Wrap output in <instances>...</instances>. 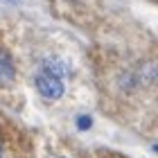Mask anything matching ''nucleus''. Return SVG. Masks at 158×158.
<instances>
[{
	"instance_id": "obj_3",
	"label": "nucleus",
	"mask_w": 158,
	"mask_h": 158,
	"mask_svg": "<svg viewBox=\"0 0 158 158\" xmlns=\"http://www.w3.org/2000/svg\"><path fill=\"white\" fill-rule=\"evenodd\" d=\"M45 73L56 75V77H63V75H68V66L63 61H59V59H48L45 61Z\"/></svg>"
},
{
	"instance_id": "obj_4",
	"label": "nucleus",
	"mask_w": 158,
	"mask_h": 158,
	"mask_svg": "<svg viewBox=\"0 0 158 158\" xmlns=\"http://www.w3.org/2000/svg\"><path fill=\"white\" fill-rule=\"evenodd\" d=\"M140 79H142L145 84H152L154 79H156V63H154V61H147L145 66L140 68Z\"/></svg>"
},
{
	"instance_id": "obj_6",
	"label": "nucleus",
	"mask_w": 158,
	"mask_h": 158,
	"mask_svg": "<svg viewBox=\"0 0 158 158\" xmlns=\"http://www.w3.org/2000/svg\"><path fill=\"white\" fill-rule=\"evenodd\" d=\"M5 2H18V0H5Z\"/></svg>"
},
{
	"instance_id": "obj_7",
	"label": "nucleus",
	"mask_w": 158,
	"mask_h": 158,
	"mask_svg": "<svg viewBox=\"0 0 158 158\" xmlns=\"http://www.w3.org/2000/svg\"><path fill=\"white\" fill-rule=\"evenodd\" d=\"M0 158H2V149H0Z\"/></svg>"
},
{
	"instance_id": "obj_5",
	"label": "nucleus",
	"mask_w": 158,
	"mask_h": 158,
	"mask_svg": "<svg viewBox=\"0 0 158 158\" xmlns=\"http://www.w3.org/2000/svg\"><path fill=\"white\" fill-rule=\"evenodd\" d=\"M93 127V118L90 115H79L77 118V129L79 131H86V129H90Z\"/></svg>"
},
{
	"instance_id": "obj_2",
	"label": "nucleus",
	"mask_w": 158,
	"mask_h": 158,
	"mask_svg": "<svg viewBox=\"0 0 158 158\" xmlns=\"http://www.w3.org/2000/svg\"><path fill=\"white\" fill-rule=\"evenodd\" d=\"M14 77H16V68H14L11 56L7 54L5 50H0V86L11 84Z\"/></svg>"
},
{
	"instance_id": "obj_1",
	"label": "nucleus",
	"mask_w": 158,
	"mask_h": 158,
	"mask_svg": "<svg viewBox=\"0 0 158 158\" xmlns=\"http://www.w3.org/2000/svg\"><path fill=\"white\" fill-rule=\"evenodd\" d=\"M36 90L45 99H59L63 95V81H61V77L50 75L43 70V73L36 75Z\"/></svg>"
}]
</instances>
